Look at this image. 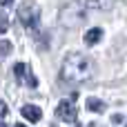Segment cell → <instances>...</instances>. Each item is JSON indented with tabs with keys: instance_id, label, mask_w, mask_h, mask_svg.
<instances>
[{
	"instance_id": "3957f363",
	"label": "cell",
	"mask_w": 127,
	"mask_h": 127,
	"mask_svg": "<svg viewBox=\"0 0 127 127\" xmlns=\"http://www.w3.org/2000/svg\"><path fill=\"white\" fill-rule=\"evenodd\" d=\"M56 116L63 118V121H67V123H74L76 116H78V112H76V107H74L69 100H60L58 107H56Z\"/></svg>"
},
{
	"instance_id": "8fae6325",
	"label": "cell",
	"mask_w": 127,
	"mask_h": 127,
	"mask_svg": "<svg viewBox=\"0 0 127 127\" xmlns=\"http://www.w3.org/2000/svg\"><path fill=\"white\" fill-rule=\"evenodd\" d=\"M112 121H114V123H121V121H123V116H121V114H114V116H112Z\"/></svg>"
},
{
	"instance_id": "5bb4252c",
	"label": "cell",
	"mask_w": 127,
	"mask_h": 127,
	"mask_svg": "<svg viewBox=\"0 0 127 127\" xmlns=\"http://www.w3.org/2000/svg\"><path fill=\"white\" fill-rule=\"evenodd\" d=\"M51 127H56V125H51Z\"/></svg>"
},
{
	"instance_id": "5b68a950",
	"label": "cell",
	"mask_w": 127,
	"mask_h": 127,
	"mask_svg": "<svg viewBox=\"0 0 127 127\" xmlns=\"http://www.w3.org/2000/svg\"><path fill=\"white\" fill-rule=\"evenodd\" d=\"M20 114H22L27 121H31V123H38V121L42 118V112H40V107H36V105H25V107L20 109Z\"/></svg>"
},
{
	"instance_id": "6da1fadb",
	"label": "cell",
	"mask_w": 127,
	"mask_h": 127,
	"mask_svg": "<svg viewBox=\"0 0 127 127\" xmlns=\"http://www.w3.org/2000/svg\"><path fill=\"white\" fill-rule=\"evenodd\" d=\"M94 74V63L89 56L85 54H71L65 58L63 63V71H60V78L67 80V83H83L87 78H92Z\"/></svg>"
},
{
	"instance_id": "277c9868",
	"label": "cell",
	"mask_w": 127,
	"mask_h": 127,
	"mask_svg": "<svg viewBox=\"0 0 127 127\" xmlns=\"http://www.w3.org/2000/svg\"><path fill=\"white\" fill-rule=\"evenodd\" d=\"M13 74H16V78L20 80V83H25V80H29V85L31 87H36L38 83H36V78L29 74V69H27V65H22V63H18L16 67H13Z\"/></svg>"
},
{
	"instance_id": "7c38bea8",
	"label": "cell",
	"mask_w": 127,
	"mask_h": 127,
	"mask_svg": "<svg viewBox=\"0 0 127 127\" xmlns=\"http://www.w3.org/2000/svg\"><path fill=\"white\" fill-rule=\"evenodd\" d=\"M0 127H7V125H4V123H2V121H0Z\"/></svg>"
},
{
	"instance_id": "4fadbf2b",
	"label": "cell",
	"mask_w": 127,
	"mask_h": 127,
	"mask_svg": "<svg viewBox=\"0 0 127 127\" xmlns=\"http://www.w3.org/2000/svg\"><path fill=\"white\" fill-rule=\"evenodd\" d=\"M16 127H25V125H16Z\"/></svg>"
},
{
	"instance_id": "ba28073f",
	"label": "cell",
	"mask_w": 127,
	"mask_h": 127,
	"mask_svg": "<svg viewBox=\"0 0 127 127\" xmlns=\"http://www.w3.org/2000/svg\"><path fill=\"white\" fill-rule=\"evenodd\" d=\"M9 51H11V45H9L7 40H2V42H0V56H7Z\"/></svg>"
},
{
	"instance_id": "52a82bcc",
	"label": "cell",
	"mask_w": 127,
	"mask_h": 127,
	"mask_svg": "<svg viewBox=\"0 0 127 127\" xmlns=\"http://www.w3.org/2000/svg\"><path fill=\"white\" fill-rule=\"evenodd\" d=\"M100 36H103V29H89L87 36H85V42H87V45H94V42L100 40Z\"/></svg>"
},
{
	"instance_id": "9c48e42d",
	"label": "cell",
	"mask_w": 127,
	"mask_h": 127,
	"mask_svg": "<svg viewBox=\"0 0 127 127\" xmlns=\"http://www.w3.org/2000/svg\"><path fill=\"white\" fill-rule=\"evenodd\" d=\"M7 31V13H0V33Z\"/></svg>"
},
{
	"instance_id": "9a60e30c",
	"label": "cell",
	"mask_w": 127,
	"mask_h": 127,
	"mask_svg": "<svg viewBox=\"0 0 127 127\" xmlns=\"http://www.w3.org/2000/svg\"><path fill=\"white\" fill-rule=\"evenodd\" d=\"M125 127H127V125H125Z\"/></svg>"
},
{
	"instance_id": "8992f818",
	"label": "cell",
	"mask_w": 127,
	"mask_h": 127,
	"mask_svg": "<svg viewBox=\"0 0 127 127\" xmlns=\"http://www.w3.org/2000/svg\"><path fill=\"white\" fill-rule=\"evenodd\" d=\"M87 109H89V112H98V114H100V112H105V103L92 96V98H87Z\"/></svg>"
},
{
	"instance_id": "30bf717a",
	"label": "cell",
	"mask_w": 127,
	"mask_h": 127,
	"mask_svg": "<svg viewBox=\"0 0 127 127\" xmlns=\"http://www.w3.org/2000/svg\"><path fill=\"white\" fill-rule=\"evenodd\" d=\"M7 112H9V107H7V103H2V100H0V116H4Z\"/></svg>"
},
{
	"instance_id": "7a4b0ae2",
	"label": "cell",
	"mask_w": 127,
	"mask_h": 127,
	"mask_svg": "<svg viewBox=\"0 0 127 127\" xmlns=\"http://www.w3.org/2000/svg\"><path fill=\"white\" fill-rule=\"evenodd\" d=\"M18 18H20V22L27 27V29H36L38 27V22H40V9L36 7V4H31V2H27V4H20L18 7Z\"/></svg>"
}]
</instances>
